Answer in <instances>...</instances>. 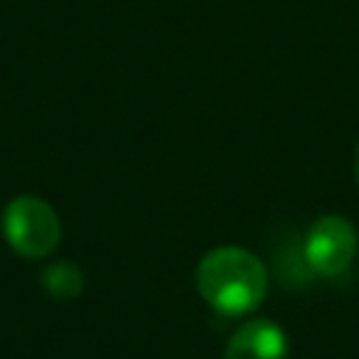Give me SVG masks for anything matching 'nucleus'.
I'll use <instances>...</instances> for the list:
<instances>
[{"label":"nucleus","instance_id":"nucleus-1","mask_svg":"<svg viewBox=\"0 0 359 359\" xmlns=\"http://www.w3.org/2000/svg\"><path fill=\"white\" fill-rule=\"evenodd\" d=\"M199 297L219 314L241 317L255 311L266 297V266L244 247H213L208 250L194 272Z\"/></svg>","mask_w":359,"mask_h":359},{"label":"nucleus","instance_id":"nucleus-2","mask_svg":"<svg viewBox=\"0 0 359 359\" xmlns=\"http://www.w3.org/2000/svg\"><path fill=\"white\" fill-rule=\"evenodd\" d=\"M3 236L22 258H45L59 247L62 224L56 210L31 194L14 196L3 210Z\"/></svg>","mask_w":359,"mask_h":359},{"label":"nucleus","instance_id":"nucleus-3","mask_svg":"<svg viewBox=\"0 0 359 359\" xmlns=\"http://www.w3.org/2000/svg\"><path fill=\"white\" fill-rule=\"evenodd\" d=\"M359 250V236L356 227L351 224V219L339 216V213H325L320 219H314V224L306 233L303 241V255L309 261V266L317 275L334 278L342 275Z\"/></svg>","mask_w":359,"mask_h":359},{"label":"nucleus","instance_id":"nucleus-4","mask_svg":"<svg viewBox=\"0 0 359 359\" xmlns=\"http://www.w3.org/2000/svg\"><path fill=\"white\" fill-rule=\"evenodd\" d=\"M224 359H289V339L275 320H247L230 334Z\"/></svg>","mask_w":359,"mask_h":359},{"label":"nucleus","instance_id":"nucleus-5","mask_svg":"<svg viewBox=\"0 0 359 359\" xmlns=\"http://www.w3.org/2000/svg\"><path fill=\"white\" fill-rule=\"evenodd\" d=\"M42 286L56 300H73L84 289V272L70 261H56L42 269Z\"/></svg>","mask_w":359,"mask_h":359},{"label":"nucleus","instance_id":"nucleus-6","mask_svg":"<svg viewBox=\"0 0 359 359\" xmlns=\"http://www.w3.org/2000/svg\"><path fill=\"white\" fill-rule=\"evenodd\" d=\"M353 174H356V182H359V146H356V157H353Z\"/></svg>","mask_w":359,"mask_h":359}]
</instances>
